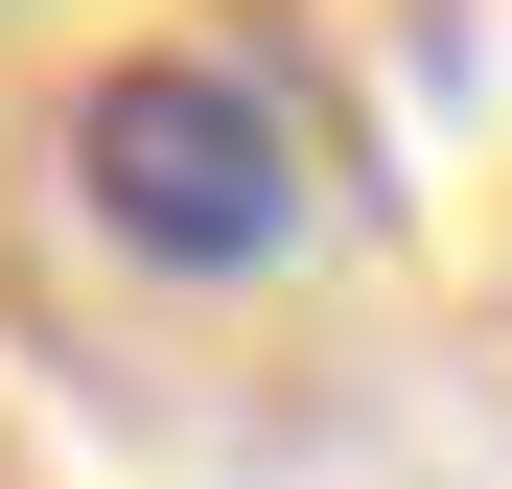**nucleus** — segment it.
<instances>
[{"label": "nucleus", "mask_w": 512, "mask_h": 489, "mask_svg": "<svg viewBox=\"0 0 512 489\" xmlns=\"http://www.w3.org/2000/svg\"><path fill=\"white\" fill-rule=\"evenodd\" d=\"M70 187H94L117 257L256 280V257H303L326 163H303V94H280V70H233V47H117L94 94H70Z\"/></svg>", "instance_id": "obj_1"}]
</instances>
